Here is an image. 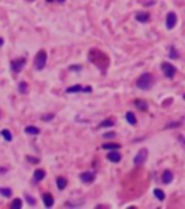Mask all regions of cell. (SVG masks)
I'll use <instances>...</instances> for the list:
<instances>
[{
	"instance_id": "6da1fadb",
	"label": "cell",
	"mask_w": 185,
	"mask_h": 209,
	"mask_svg": "<svg viewBox=\"0 0 185 209\" xmlns=\"http://www.w3.org/2000/svg\"><path fill=\"white\" fill-rule=\"evenodd\" d=\"M88 60L94 65H97L103 73H106V69H107V65H109V58H107L106 54H103L101 51H98V50H91L88 52Z\"/></svg>"
},
{
	"instance_id": "7a4b0ae2",
	"label": "cell",
	"mask_w": 185,
	"mask_h": 209,
	"mask_svg": "<svg viewBox=\"0 0 185 209\" xmlns=\"http://www.w3.org/2000/svg\"><path fill=\"white\" fill-rule=\"evenodd\" d=\"M136 86L139 89H142V90H149V89L153 86V76H152L151 73H143V74L137 79Z\"/></svg>"
},
{
	"instance_id": "3957f363",
	"label": "cell",
	"mask_w": 185,
	"mask_h": 209,
	"mask_svg": "<svg viewBox=\"0 0 185 209\" xmlns=\"http://www.w3.org/2000/svg\"><path fill=\"white\" fill-rule=\"evenodd\" d=\"M46 60H48V55H46V52L44 50H41L38 54H36V57H35V69L38 70V71H41V70L45 69L46 65Z\"/></svg>"
},
{
	"instance_id": "277c9868",
	"label": "cell",
	"mask_w": 185,
	"mask_h": 209,
	"mask_svg": "<svg viewBox=\"0 0 185 209\" xmlns=\"http://www.w3.org/2000/svg\"><path fill=\"white\" fill-rule=\"evenodd\" d=\"M25 65H26V58H18V60L10 61V70L15 73V74L22 71Z\"/></svg>"
},
{
	"instance_id": "5b68a950",
	"label": "cell",
	"mask_w": 185,
	"mask_h": 209,
	"mask_svg": "<svg viewBox=\"0 0 185 209\" xmlns=\"http://www.w3.org/2000/svg\"><path fill=\"white\" fill-rule=\"evenodd\" d=\"M161 69H162L163 74H165L168 79H172V77L175 76V73H177V69H175L171 63H168V61H163L162 64H161Z\"/></svg>"
},
{
	"instance_id": "8992f818",
	"label": "cell",
	"mask_w": 185,
	"mask_h": 209,
	"mask_svg": "<svg viewBox=\"0 0 185 209\" xmlns=\"http://www.w3.org/2000/svg\"><path fill=\"white\" fill-rule=\"evenodd\" d=\"M146 158H147V150L142 148V150H139V152L135 156V158H133V164H135V166H142V164L146 161Z\"/></svg>"
},
{
	"instance_id": "52a82bcc",
	"label": "cell",
	"mask_w": 185,
	"mask_h": 209,
	"mask_svg": "<svg viewBox=\"0 0 185 209\" xmlns=\"http://www.w3.org/2000/svg\"><path fill=\"white\" fill-rule=\"evenodd\" d=\"M93 90V89L90 87V86H80V84H75V86H71V87L67 89V93H90V91Z\"/></svg>"
},
{
	"instance_id": "ba28073f",
	"label": "cell",
	"mask_w": 185,
	"mask_h": 209,
	"mask_svg": "<svg viewBox=\"0 0 185 209\" xmlns=\"http://www.w3.org/2000/svg\"><path fill=\"white\" fill-rule=\"evenodd\" d=\"M177 22H178L177 15H175L174 12H169V13L166 15V28H168V29H174Z\"/></svg>"
},
{
	"instance_id": "9c48e42d",
	"label": "cell",
	"mask_w": 185,
	"mask_h": 209,
	"mask_svg": "<svg viewBox=\"0 0 185 209\" xmlns=\"http://www.w3.org/2000/svg\"><path fill=\"white\" fill-rule=\"evenodd\" d=\"M80 179H81V182H84V183H91L95 179V174L93 173V171H84V173L80 174Z\"/></svg>"
},
{
	"instance_id": "30bf717a",
	"label": "cell",
	"mask_w": 185,
	"mask_h": 209,
	"mask_svg": "<svg viewBox=\"0 0 185 209\" xmlns=\"http://www.w3.org/2000/svg\"><path fill=\"white\" fill-rule=\"evenodd\" d=\"M107 160H110L111 163H119L121 160V154L119 151H116V150H111V151L107 154Z\"/></svg>"
},
{
	"instance_id": "8fae6325",
	"label": "cell",
	"mask_w": 185,
	"mask_h": 209,
	"mask_svg": "<svg viewBox=\"0 0 185 209\" xmlns=\"http://www.w3.org/2000/svg\"><path fill=\"white\" fill-rule=\"evenodd\" d=\"M42 201H44V205H45L46 208H52L54 206V198L51 193H44Z\"/></svg>"
},
{
	"instance_id": "7c38bea8",
	"label": "cell",
	"mask_w": 185,
	"mask_h": 209,
	"mask_svg": "<svg viewBox=\"0 0 185 209\" xmlns=\"http://www.w3.org/2000/svg\"><path fill=\"white\" fill-rule=\"evenodd\" d=\"M136 20L140 23H146L147 20L151 19V16H149V13H146V12H139V13H136Z\"/></svg>"
},
{
	"instance_id": "4fadbf2b",
	"label": "cell",
	"mask_w": 185,
	"mask_h": 209,
	"mask_svg": "<svg viewBox=\"0 0 185 209\" xmlns=\"http://www.w3.org/2000/svg\"><path fill=\"white\" fill-rule=\"evenodd\" d=\"M172 179H174V174H172V171L171 170H165L162 174V183L163 184H169L171 182H172Z\"/></svg>"
},
{
	"instance_id": "5bb4252c",
	"label": "cell",
	"mask_w": 185,
	"mask_h": 209,
	"mask_svg": "<svg viewBox=\"0 0 185 209\" xmlns=\"http://www.w3.org/2000/svg\"><path fill=\"white\" fill-rule=\"evenodd\" d=\"M45 176H46L45 170H42V168H39V170H35V173H33V180H35V182H41V180L45 179Z\"/></svg>"
},
{
	"instance_id": "9a60e30c",
	"label": "cell",
	"mask_w": 185,
	"mask_h": 209,
	"mask_svg": "<svg viewBox=\"0 0 185 209\" xmlns=\"http://www.w3.org/2000/svg\"><path fill=\"white\" fill-rule=\"evenodd\" d=\"M25 132H26L28 135H38V134L41 132V129L36 128V126H33V125H28L26 128H25Z\"/></svg>"
},
{
	"instance_id": "2e32d148",
	"label": "cell",
	"mask_w": 185,
	"mask_h": 209,
	"mask_svg": "<svg viewBox=\"0 0 185 209\" xmlns=\"http://www.w3.org/2000/svg\"><path fill=\"white\" fill-rule=\"evenodd\" d=\"M121 145L120 144H116V142H106V144L101 145L103 150H120Z\"/></svg>"
},
{
	"instance_id": "e0dca14e",
	"label": "cell",
	"mask_w": 185,
	"mask_h": 209,
	"mask_svg": "<svg viewBox=\"0 0 185 209\" xmlns=\"http://www.w3.org/2000/svg\"><path fill=\"white\" fill-rule=\"evenodd\" d=\"M125 116H126V121H127L130 125H136V124H137V119H136V116H135L133 112H127Z\"/></svg>"
},
{
	"instance_id": "ac0fdd59",
	"label": "cell",
	"mask_w": 185,
	"mask_h": 209,
	"mask_svg": "<svg viewBox=\"0 0 185 209\" xmlns=\"http://www.w3.org/2000/svg\"><path fill=\"white\" fill-rule=\"evenodd\" d=\"M113 125H114V121H113L111 118H109V119H106V121L100 122L97 128H111Z\"/></svg>"
},
{
	"instance_id": "d6986e66",
	"label": "cell",
	"mask_w": 185,
	"mask_h": 209,
	"mask_svg": "<svg viewBox=\"0 0 185 209\" xmlns=\"http://www.w3.org/2000/svg\"><path fill=\"white\" fill-rule=\"evenodd\" d=\"M67 184H68V182H67L65 177H57V186L59 190H64L67 187Z\"/></svg>"
},
{
	"instance_id": "ffe728a7",
	"label": "cell",
	"mask_w": 185,
	"mask_h": 209,
	"mask_svg": "<svg viewBox=\"0 0 185 209\" xmlns=\"http://www.w3.org/2000/svg\"><path fill=\"white\" fill-rule=\"evenodd\" d=\"M0 135H2V137H3L6 141H8V142H10V141L13 140V137H12V132L9 129H2V131H0Z\"/></svg>"
},
{
	"instance_id": "44dd1931",
	"label": "cell",
	"mask_w": 185,
	"mask_h": 209,
	"mask_svg": "<svg viewBox=\"0 0 185 209\" xmlns=\"http://www.w3.org/2000/svg\"><path fill=\"white\" fill-rule=\"evenodd\" d=\"M153 195H155V198L158 199V201H163V199H165V192L161 189H155L153 190Z\"/></svg>"
},
{
	"instance_id": "7402d4cb",
	"label": "cell",
	"mask_w": 185,
	"mask_h": 209,
	"mask_svg": "<svg viewBox=\"0 0 185 209\" xmlns=\"http://www.w3.org/2000/svg\"><path fill=\"white\" fill-rule=\"evenodd\" d=\"M0 195L4 198H12V189L9 187H0Z\"/></svg>"
},
{
	"instance_id": "603a6c76",
	"label": "cell",
	"mask_w": 185,
	"mask_h": 209,
	"mask_svg": "<svg viewBox=\"0 0 185 209\" xmlns=\"http://www.w3.org/2000/svg\"><path fill=\"white\" fill-rule=\"evenodd\" d=\"M135 105H136V107L140 110H147V105L143 100H135Z\"/></svg>"
},
{
	"instance_id": "cb8c5ba5",
	"label": "cell",
	"mask_w": 185,
	"mask_h": 209,
	"mask_svg": "<svg viewBox=\"0 0 185 209\" xmlns=\"http://www.w3.org/2000/svg\"><path fill=\"white\" fill-rule=\"evenodd\" d=\"M18 89H19V91L22 93V95H26V93H28V84H26V81H20L19 86H18Z\"/></svg>"
},
{
	"instance_id": "d4e9b609",
	"label": "cell",
	"mask_w": 185,
	"mask_h": 209,
	"mask_svg": "<svg viewBox=\"0 0 185 209\" xmlns=\"http://www.w3.org/2000/svg\"><path fill=\"white\" fill-rule=\"evenodd\" d=\"M169 57L171 58H179V52H178V50L174 45L169 47Z\"/></svg>"
},
{
	"instance_id": "484cf974",
	"label": "cell",
	"mask_w": 185,
	"mask_h": 209,
	"mask_svg": "<svg viewBox=\"0 0 185 209\" xmlns=\"http://www.w3.org/2000/svg\"><path fill=\"white\" fill-rule=\"evenodd\" d=\"M22 205H23V203H22L20 199H15V201L10 203V208L12 209H20V208H22Z\"/></svg>"
},
{
	"instance_id": "4316f807",
	"label": "cell",
	"mask_w": 185,
	"mask_h": 209,
	"mask_svg": "<svg viewBox=\"0 0 185 209\" xmlns=\"http://www.w3.org/2000/svg\"><path fill=\"white\" fill-rule=\"evenodd\" d=\"M25 198H26V202H28V203H29L30 206H35V205H36V201H35V199L32 198V196H30V195H26V196H25Z\"/></svg>"
},
{
	"instance_id": "83f0119b",
	"label": "cell",
	"mask_w": 185,
	"mask_h": 209,
	"mask_svg": "<svg viewBox=\"0 0 185 209\" xmlns=\"http://www.w3.org/2000/svg\"><path fill=\"white\" fill-rule=\"evenodd\" d=\"M52 119H54V113H48V115H44V116H42V121H45V122L52 121Z\"/></svg>"
},
{
	"instance_id": "f1b7e54d",
	"label": "cell",
	"mask_w": 185,
	"mask_h": 209,
	"mask_svg": "<svg viewBox=\"0 0 185 209\" xmlns=\"http://www.w3.org/2000/svg\"><path fill=\"white\" fill-rule=\"evenodd\" d=\"M69 70L71 71H80V70H83V65H69Z\"/></svg>"
},
{
	"instance_id": "f546056e",
	"label": "cell",
	"mask_w": 185,
	"mask_h": 209,
	"mask_svg": "<svg viewBox=\"0 0 185 209\" xmlns=\"http://www.w3.org/2000/svg\"><path fill=\"white\" fill-rule=\"evenodd\" d=\"M109 138H116V132H107V134H104V140H109Z\"/></svg>"
},
{
	"instance_id": "4dcf8cb0",
	"label": "cell",
	"mask_w": 185,
	"mask_h": 209,
	"mask_svg": "<svg viewBox=\"0 0 185 209\" xmlns=\"http://www.w3.org/2000/svg\"><path fill=\"white\" fill-rule=\"evenodd\" d=\"M178 141H179V144H181L182 147L185 148V138L182 137V135H178Z\"/></svg>"
},
{
	"instance_id": "1f68e13d",
	"label": "cell",
	"mask_w": 185,
	"mask_h": 209,
	"mask_svg": "<svg viewBox=\"0 0 185 209\" xmlns=\"http://www.w3.org/2000/svg\"><path fill=\"white\" fill-rule=\"evenodd\" d=\"M28 161H32L33 164H36L39 160H38V158H33V157H28Z\"/></svg>"
},
{
	"instance_id": "d6a6232c",
	"label": "cell",
	"mask_w": 185,
	"mask_h": 209,
	"mask_svg": "<svg viewBox=\"0 0 185 209\" xmlns=\"http://www.w3.org/2000/svg\"><path fill=\"white\" fill-rule=\"evenodd\" d=\"M48 3H51V2H57V3H64L65 0H46Z\"/></svg>"
},
{
	"instance_id": "836d02e7",
	"label": "cell",
	"mask_w": 185,
	"mask_h": 209,
	"mask_svg": "<svg viewBox=\"0 0 185 209\" xmlns=\"http://www.w3.org/2000/svg\"><path fill=\"white\" fill-rule=\"evenodd\" d=\"M147 6V4H155V0H151V2H146V3H145Z\"/></svg>"
},
{
	"instance_id": "e575fe53",
	"label": "cell",
	"mask_w": 185,
	"mask_h": 209,
	"mask_svg": "<svg viewBox=\"0 0 185 209\" xmlns=\"http://www.w3.org/2000/svg\"><path fill=\"white\" fill-rule=\"evenodd\" d=\"M3 42H4L3 38H0V47H3Z\"/></svg>"
},
{
	"instance_id": "d590c367",
	"label": "cell",
	"mask_w": 185,
	"mask_h": 209,
	"mask_svg": "<svg viewBox=\"0 0 185 209\" xmlns=\"http://www.w3.org/2000/svg\"><path fill=\"white\" fill-rule=\"evenodd\" d=\"M182 97H184V100H185V93H184V96H182Z\"/></svg>"
}]
</instances>
